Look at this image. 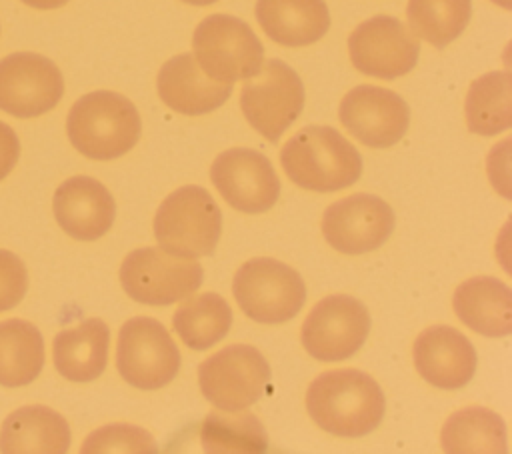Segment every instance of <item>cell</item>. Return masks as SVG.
Listing matches in <instances>:
<instances>
[{
  "label": "cell",
  "mask_w": 512,
  "mask_h": 454,
  "mask_svg": "<svg viewBox=\"0 0 512 454\" xmlns=\"http://www.w3.org/2000/svg\"><path fill=\"white\" fill-rule=\"evenodd\" d=\"M204 280L202 264L196 258L168 254L160 246H146L128 252L120 266L124 292L148 306H168L188 298Z\"/></svg>",
  "instance_id": "cell-7"
},
{
  "label": "cell",
  "mask_w": 512,
  "mask_h": 454,
  "mask_svg": "<svg viewBox=\"0 0 512 454\" xmlns=\"http://www.w3.org/2000/svg\"><path fill=\"white\" fill-rule=\"evenodd\" d=\"M180 340L192 350H208L218 344L232 326V308L216 292L184 298L172 316Z\"/></svg>",
  "instance_id": "cell-27"
},
{
  "label": "cell",
  "mask_w": 512,
  "mask_h": 454,
  "mask_svg": "<svg viewBox=\"0 0 512 454\" xmlns=\"http://www.w3.org/2000/svg\"><path fill=\"white\" fill-rule=\"evenodd\" d=\"M20 156V140L12 126L0 120V180H4L16 166Z\"/></svg>",
  "instance_id": "cell-32"
},
{
  "label": "cell",
  "mask_w": 512,
  "mask_h": 454,
  "mask_svg": "<svg viewBox=\"0 0 512 454\" xmlns=\"http://www.w3.org/2000/svg\"><path fill=\"white\" fill-rule=\"evenodd\" d=\"M28 290V272L24 262L8 250L0 248V312L20 304Z\"/></svg>",
  "instance_id": "cell-31"
},
{
  "label": "cell",
  "mask_w": 512,
  "mask_h": 454,
  "mask_svg": "<svg viewBox=\"0 0 512 454\" xmlns=\"http://www.w3.org/2000/svg\"><path fill=\"white\" fill-rule=\"evenodd\" d=\"M72 146L86 158L124 156L140 140L142 122L136 106L122 94L96 90L80 96L66 118Z\"/></svg>",
  "instance_id": "cell-3"
},
{
  "label": "cell",
  "mask_w": 512,
  "mask_h": 454,
  "mask_svg": "<svg viewBox=\"0 0 512 454\" xmlns=\"http://www.w3.org/2000/svg\"><path fill=\"white\" fill-rule=\"evenodd\" d=\"M468 130L496 136L512 126V80L508 72H488L476 78L464 102Z\"/></svg>",
  "instance_id": "cell-26"
},
{
  "label": "cell",
  "mask_w": 512,
  "mask_h": 454,
  "mask_svg": "<svg viewBox=\"0 0 512 454\" xmlns=\"http://www.w3.org/2000/svg\"><path fill=\"white\" fill-rule=\"evenodd\" d=\"M26 6L36 8V10H54L60 8L64 4H68L70 0H22Z\"/></svg>",
  "instance_id": "cell-33"
},
{
  "label": "cell",
  "mask_w": 512,
  "mask_h": 454,
  "mask_svg": "<svg viewBox=\"0 0 512 454\" xmlns=\"http://www.w3.org/2000/svg\"><path fill=\"white\" fill-rule=\"evenodd\" d=\"M394 226L396 216L390 204L364 192L332 202L322 214V234L342 254H366L380 248Z\"/></svg>",
  "instance_id": "cell-14"
},
{
  "label": "cell",
  "mask_w": 512,
  "mask_h": 454,
  "mask_svg": "<svg viewBox=\"0 0 512 454\" xmlns=\"http://www.w3.org/2000/svg\"><path fill=\"white\" fill-rule=\"evenodd\" d=\"M270 364L250 344H232L198 366V384L204 398L218 410H246L270 388Z\"/></svg>",
  "instance_id": "cell-8"
},
{
  "label": "cell",
  "mask_w": 512,
  "mask_h": 454,
  "mask_svg": "<svg viewBox=\"0 0 512 454\" xmlns=\"http://www.w3.org/2000/svg\"><path fill=\"white\" fill-rule=\"evenodd\" d=\"M186 4H192V6H208V4H214L218 0H182Z\"/></svg>",
  "instance_id": "cell-34"
},
{
  "label": "cell",
  "mask_w": 512,
  "mask_h": 454,
  "mask_svg": "<svg viewBox=\"0 0 512 454\" xmlns=\"http://www.w3.org/2000/svg\"><path fill=\"white\" fill-rule=\"evenodd\" d=\"M240 310L260 324H280L294 318L306 302L302 276L276 258L244 262L232 280Z\"/></svg>",
  "instance_id": "cell-5"
},
{
  "label": "cell",
  "mask_w": 512,
  "mask_h": 454,
  "mask_svg": "<svg viewBox=\"0 0 512 454\" xmlns=\"http://www.w3.org/2000/svg\"><path fill=\"white\" fill-rule=\"evenodd\" d=\"M240 108L256 132L270 142H278L304 108V84L294 68L270 58L262 62L254 76L246 78Z\"/></svg>",
  "instance_id": "cell-9"
},
{
  "label": "cell",
  "mask_w": 512,
  "mask_h": 454,
  "mask_svg": "<svg viewBox=\"0 0 512 454\" xmlns=\"http://www.w3.org/2000/svg\"><path fill=\"white\" fill-rule=\"evenodd\" d=\"M338 116L342 126L370 148H388L400 142L410 124L406 100L380 86L360 84L340 102Z\"/></svg>",
  "instance_id": "cell-16"
},
{
  "label": "cell",
  "mask_w": 512,
  "mask_h": 454,
  "mask_svg": "<svg viewBox=\"0 0 512 454\" xmlns=\"http://www.w3.org/2000/svg\"><path fill=\"white\" fill-rule=\"evenodd\" d=\"M354 68L366 76L394 80L408 74L420 56L418 38L394 16H372L348 36Z\"/></svg>",
  "instance_id": "cell-12"
},
{
  "label": "cell",
  "mask_w": 512,
  "mask_h": 454,
  "mask_svg": "<svg viewBox=\"0 0 512 454\" xmlns=\"http://www.w3.org/2000/svg\"><path fill=\"white\" fill-rule=\"evenodd\" d=\"M160 100L174 112L200 116L220 108L232 94V84L212 80L192 52L166 60L156 78Z\"/></svg>",
  "instance_id": "cell-19"
},
{
  "label": "cell",
  "mask_w": 512,
  "mask_h": 454,
  "mask_svg": "<svg viewBox=\"0 0 512 454\" xmlns=\"http://www.w3.org/2000/svg\"><path fill=\"white\" fill-rule=\"evenodd\" d=\"M44 366V338L40 330L20 318L0 322V384L26 386Z\"/></svg>",
  "instance_id": "cell-25"
},
{
  "label": "cell",
  "mask_w": 512,
  "mask_h": 454,
  "mask_svg": "<svg viewBox=\"0 0 512 454\" xmlns=\"http://www.w3.org/2000/svg\"><path fill=\"white\" fill-rule=\"evenodd\" d=\"M64 94L60 68L36 52H14L0 60V110L16 118L50 112Z\"/></svg>",
  "instance_id": "cell-13"
},
{
  "label": "cell",
  "mask_w": 512,
  "mask_h": 454,
  "mask_svg": "<svg viewBox=\"0 0 512 454\" xmlns=\"http://www.w3.org/2000/svg\"><path fill=\"white\" fill-rule=\"evenodd\" d=\"M210 180L220 196L244 214L270 210L280 196V180L270 160L252 148H228L210 166Z\"/></svg>",
  "instance_id": "cell-15"
},
{
  "label": "cell",
  "mask_w": 512,
  "mask_h": 454,
  "mask_svg": "<svg viewBox=\"0 0 512 454\" xmlns=\"http://www.w3.org/2000/svg\"><path fill=\"white\" fill-rule=\"evenodd\" d=\"M256 20L270 40L282 46H308L330 28L324 0H256Z\"/></svg>",
  "instance_id": "cell-22"
},
{
  "label": "cell",
  "mask_w": 512,
  "mask_h": 454,
  "mask_svg": "<svg viewBox=\"0 0 512 454\" xmlns=\"http://www.w3.org/2000/svg\"><path fill=\"white\" fill-rule=\"evenodd\" d=\"M448 454H506V422L484 406H466L454 412L440 434Z\"/></svg>",
  "instance_id": "cell-24"
},
{
  "label": "cell",
  "mask_w": 512,
  "mask_h": 454,
  "mask_svg": "<svg viewBox=\"0 0 512 454\" xmlns=\"http://www.w3.org/2000/svg\"><path fill=\"white\" fill-rule=\"evenodd\" d=\"M110 328L100 318H86L74 328L60 330L52 342L54 368L70 382L96 380L108 362Z\"/></svg>",
  "instance_id": "cell-23"
},
{
  "label": "cell",
  "mask_w": 512,
  "mask_h": 454,
  "mask_svg": "<svg viewBox=\"0 0 512 454\" xmlns=\"http://www.w3.org/2000/svg\"><path fill=\"white\" fill-rule=\"evenodd\" d=\"M368 332V308L348 294H332L322 298L308 312L300 340L312 358L320 362H340L364 346Z\"/></svg>",
  "instance_id": "cell-11"
},
{
  "label": "cell",
  "mask_w": 512,
  "mask_h": 454,
  "mask_svg": "<svg viewBox=\"0 0 512 454\" xmlns=\"http://www.w3.org/2000/svg\"><path fill=\"white\" fill-rule=\"evenodd\" d=\"M452 308L470 330L502 338L512 332V290L494 276H472L458 284Z\"/></svg>",
  "instance_id": "cell-20"
},
{
  "label": "cell",
  "mask_w": 512,
  "mask_h": 454,
  "mask_svg": "<svg viewBox=\"0 0 512 454\" xmlns=\"http://www.w3.org/2000/svg\"><path fill=\"white\" fill-rule=\"evenodd\" d=\"M180 350L154 318L134 316L122 324L116 344V368L134 388L158 390L180 370Z\"/></svg>",
  "instance_id": "cell-10"
},
{
  "label": "cell",
  "mask_w": 512,
  "mask_h": 454,
  "mask_svg": "<svg viewBox=\"0 0 512 454\" xmlns=\"http://www.w3.org/2000/svg\"><path fill=\"white\" fill-rule=\"evenodd\" d=\"M70 440L66 418L42 404L14 410L0 428V450L4 454H64Z\"/></svg>",
  "instance_id": "cell-21"
},
{
  "label": "cell",
  "mask_w": 512,
  "mask_h": 454,
  "mask_svg": "<svg viewBox=\"0 0 512 454\" xmlns=\"http://www.w3.org/2000/svg\"><path fill=\"white\" fill-rule=\"evenodd\" d=\"M412 358L418 374L442 390L466 386L476 372V350L456 328L436 324L420 332L414 342Z\"/></svg>",
  "instance_id": "cell-17"
},
{
  "label": "cell",
  "mask_w": 512,
  "mask_h": 454,
  "mask_svg": "<svg viewBox=\"0 0 512 454\" xmlns=\"http://www.w3.org/2000/svg\"><path fill=\"white\" fill-rule=\"evenodd\" d=\"M200 442L208 454H262L268 450L264 424L244 410L210 412L200 426Z\"/></svg>",
  "instance_id": "cell-28"
},
{
  "label": "cell",
  "mask_w": 512,
  "mask_h": 454,
  "mask_svg": "<svg viewBox=\"0 0 512 454\" xmlns=\"http://www.w3.org/2000/svg\"><path fill=\"white\" fill-rule=\"evenodd\" d=\"M194 58L212 80L234 84L254 76L264 62V46L254 30L230 14H210L194 30Z\"/></svg>",
  "instance_id": "cell-6"
},
{
  "label": "cell",
  "mask_w": 512,
  "mask_h": 454,
  "mask_svg": "<svg viewBox=\"0 0 512 454\" xmlns=\"http://www.w3.org/2000/svg\"><path fill=\"white\" fill-rule=\"evenodd\" d=\"M80 452L84 454H110V452H136L156 454L158 444L150 432L134 424H108L86 436Z\"/></svg>",
  "instance_id": "cell-30"
},
{
  "label": "cell",
  "mask_w": 512,
  "mask_h": 454,
  "mask_svg": "<svg viewBox=\"0 0 512 454\" xmlns=\"http://www.w3.org/2000/svg\"><path fill=\"white\" fill-rule=\"evenodd\" d=\"M472 0H408L406 18L416 38L444 48L468 26Z\"/></svg>",
  "instance_id": "cell-29"
},
{
  "label": "cell",
  "mask_w": 512,
  "mask_h": 454,
  "mask_svg": "<svg viewBox=\"0 0 512 454\" xmlns=\"http://www.w3.org/2000/svg\"><path fill=\"white\" fill-rule=\"evenodd\" d=\"M286 176L300 188L336 192L352 186L362 174V156L336 128L306 126L280 150Z\"/></svg>",
  "instance_id": "cell-2"
},
{
  "label": "cell",
  "mask_w": 512,
  "mask_h": 454,
  "mask_svg": "<svg viewBox=\"0 0 512 454\" xmlns=\"http://www.w3.org/2000/svg\"><path fill=\"white\" fill-rule=\"evenodd\" d=\"M52 210L58 226L68 236L86 242L104 236L116 216L112 194L102 182L90 176L64 180L54 192Z\"/></svg>",
  "instance_id": "cell-18"
},
{
  "label": "cell",
  "mask_w": 512,
  "mask_h": 454,
  "mask_svg": "<svg viewBox=\"0 0 512 454\" xmlns=\"http://www.w3.org/2000/svg\"><path fill=\"white\" fill-rule=\"evenodd\" d=\"M222 232V212L202 186L170 192L156 210L154 236L162 250L180 258L210 256Z\"/></svg>",
  "instance_id": "cell-4"
},
{
  "label": "cell",
  "mask_w": 512,
  "mask_h": 454,
  "mask_svg": "<svg viewBox=\"0 0 512 454\" xmlns=\"http://www.w3.org/2000/svg\"><path fill=\"white\" fill-rule=\"evenodd\" d=\"M306 410L326 432L358 438L380 426L386 410L378 382L354 368L326 370L306 390Z\"/></svg>",
  "instance_id": "cell-1"
}]
</instances>
